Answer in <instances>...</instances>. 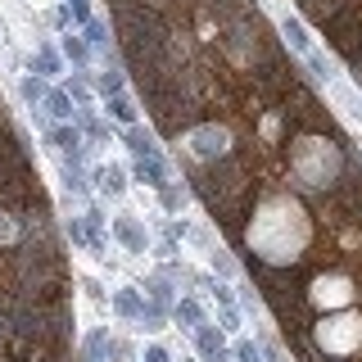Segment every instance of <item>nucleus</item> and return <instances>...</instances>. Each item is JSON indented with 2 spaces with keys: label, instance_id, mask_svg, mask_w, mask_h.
I'll use <instances>...</instances> for the list:
<instances>
[{
  "label": "nucleus",
  "instance_id": "6e6552de",
  "mask_svg": "<svg viewBox=\"0 0 362 362\" xmlns=\"http://www.w3.org/2000/svg\"><path fill=\"white\" fill-rule=\"evenodd\" d=\"M109 354H113L109 331H90V335H86V344H82V362H105Z\"/></svg>",
  "mask_w": 362,
  "mask_h": 362
},
{
  "label": "nucleus",
  "instance_id": "7c9ffc66",
  "mask_svg": "<svg viewBox=\"0 0 362 362\" xmlns=\"http://www.w3.org/2000/svg\"><path fill=\"white\" fill-rule=\"evenodd\" d=\"M222 331H240V313L235 308H222Z\"/></svg>",
  "mask_w": 362,
  "mask_h": 362
},
{
  "label": "nucleus",
  "instance_id": "393cba45",
  "mask_svg": "<svg viewBox=\"0 0 362 362\" xmlns=\"http://www.w3.org/2000/svg\"><path fill=\"white\" fill-rule=\"evenodd\" d=\"M68 95H73V105H77V109H90V90H86L82 82H68Z\"/></svg>",
  "mask_w": 362,
  "mask_h": 362
},
{
  "label": "nucleus",
  "instance_id": "412c9836",
  "mask_svg": "<svg viewBox=\"0 0 362 362\" xmlns=\"http://www.w3.org/2000/svg\"><path fill=\"white\" fill-rule=\"evenodd\" d=\"M141 326H145V331H163V308H158V303H145Z\"/></svg>",
  "mask_w": 362,
  "mask_h": 362
},
{
  "label": "nucleus",
  "instance_id": "f3484780",
  "mask_svg": "<svg viewBox=\"0 0 362 362\" xmlns=\"http://www.w3.org/2000/svg\"><path fill=\"white\" fill-rule=\"evenodd\" d=\"M109 113L118 122H136V105H132L127 95H109Z\"/></svg>",
  "mask_w": 362,
  "mask_h": 362
},
{
  "label": "nucleus",
  "instance_id": "0eeeda50",
  "mask_svg": "<svg viewBox=\"0 0 362 362\" xmlns=\"http://www.w3.org/2000/svg\"><path fill=\"white\" fill-rule=\"evenodd\" d=\"M50 145L64 158H73V163H77V154H82V136H77V127H54L50 132Z\"/></svg>",
  "mask_w": 362,
  "mask_h": 362
},
{
  "label": "nucleus",
  "instance_id": "1a4fd4ad",
  "mask_svg": "<svg viewBox=\"0 0 362 362\" xmlns=\"http://www.w3.org/2000/svg\"><path fill=\"white\" fill-rule=\"evenodd\" d=\"M95 186L105 190V195H122L127 177H122V168H118V163H105V168H95Z\"/></svg>",
  "mask_w": 362,
  "mask_h": 362
},
{
  "label": "nucleus",
  "instance_id": "4468645a",
  "mask_svg": "<svg viewBox=\"0 0 362 362\" xmlns=\"http://www.w3.org/2000/svg\"><path fill=\"white\" fill-rule=\"evenodd\" d=\"M195 344H199V354H204V358L222 354V335L213 331V326H199V331H195Z\"/></svg>",
  "mask_w": 362,
  "mask_h": 362
},
{
  "label": "nucleus",
  "instance_id": "f8f14e48",
  "mask_svg": "<svg viewBox=\"0 0 362 362\" xmlns=\"http://www.w3.org/2000/svg\"><path fill=\"white\" fill-rule=\"evenodd\" d=\"M127 145H132V154H136V158H154V136H150V132L132 127V132H127Z\"/></svg>",
  "mask_w": 362,
  "mask_h": 362
},
{
  "label": "nucleus",
  "instance_id": "2f4dec72",
  "mask_svg": "<svg viewBox=\"0 0 362 362\" xmlns=\"http://www.w3.org/2000/svg\"><path fill=\"white\" fill-rule=\"evenodd\" d=\"M181 204H186V195H181V190H168V186H163V209H181Z\"/></svg>",
  "mask_w": 362,
  "mask_h": 362
},
{
  "label": "nucleus",
  "instance_id": "20e7f679",
  "mask_svg": "<svg viewBox=\"0 0 362 362\" xmlns=\"http://www.w3.org/2000/svg\"><path fill=\"white\" fill-rule=\"evenodd\" d=\"M354 290H349L344 276H317L313 281V303H349Z\"/></svg>",
  "mask_w": 362,
  "mask_h": 362
},
{
  "label": "nucleus",
  "instance_id": "7ed1b4c3",
  "mask_svg": "<svg viewBox=\"0 0 362 362\" xmlns=\"http://www.w3.org/2000/svg\"><path fill=\"white\" fill-rule=\"evenodd\" d=\"M226 145H231V136H226V127H190V150H195L199 158H209V163H218V158L226 154Z\"/></svg>",
  "mask_w": 362,
  "mask_h": 362
},
{
  "label": "nucleus",
  "instance_id": "9b49d317",
  "mask_svg": "<svg viewBox=\"0 0 362 362\" xmlns=\"http://www.w3.org/2000/svg\"><path fill=\"white\" fill-rule=\"evenodd\" d=\"M113 308H118L122 317H136V322H141L145 303H141V294H136V290H118V294H113Z\"/></svg>",
  "mask_w": 362,
  "mask_h": 362
},
{
  "label": "nucleus",
  "instance_id": "bb28decb",
  "mask_svg": "<svg viewBox=\"0 0 362 362\" xmlns=\"http://www.w3.org/2000/svg\"><path fill=\"white\" fill-rule=\"evenodd\" d=\"M209 258H213V267H218V272H222V276H235V263H231V258H226V254H222V249H213V254H209Z\"/></svg>",
  "mask_w": 362,
  "mask_h": 362
},
{
  "label": "nucleus",
  "instance_id": "473e14b6",
  "mask_svg": "<svg viewBox=\"0 0 362 362\" xmlns=\"http://www.w3.org/2000/svg\"><path fill=\"white\" fill-rule=\"evenodd\" d=\"M141 362H168V349H158V344H154V349H145V358H141Z\"/></svg>",
  "mask_w": 362,
  "mask_h": 362
},
{
  "label": "nucleus",
  "instance_id": "c756f323",
  "mask_svg": "<svg viewBox=\"0 0 362 362\" xmlns=\"http://www.w3.org/2000/svg\"><path fill=\"white\" fill-rule=\"evenodd\" d=\"M150 294H154L158 303H168V294H173V290H168V281H163V276H154V281H150Z\"/></svg>",
  "mask_w": 362,
  "mask_h": 362
},
{
  "label": "nucleus",
  "instance_id": "2eb2a0df",
  "mask_svg": "<svg viewBox=\"0 0 362 362\" xmlns=\"http://www.w3.org/2000/svg\"><path fill=\"white\" fill-rule=\"evenodd\" d=\"M45 109H50L54 118H73V95H68V90H50V95H45Z\"/></svg>",
  "mask_w": 362,
  "mask_h": 362
},
{
  "label": "nucleus",
  "instance_id": "423d86ee",
  "mask_svg": "<svg viewBox=\"0 0 362 362\" xmlns=\"http://www.w3.org/2000/svg\"><path fill=\"white\" fill-rule=\"evenodd\" d=\"M136 181H145V186H154V190H163L168 186V168H163V158H141L136 163Z\"/></svg>",
  "mask_w": 362,
  "mask_h": 362
},
{
  "label": "nucleus",
  "instance_id": "cd10ccee",
  "mask_svg": "<svg viewBox=\"0 0 362 362\" xmlns=\"http://www.w3.org/2000/svg\"><path fill=\"white\" fill-rule=\"evenodd\" d=\"M68 5H73V18L86 28V23H90V0H68Z\"/></svg>",
  "mask_w": 362,
  "mask_h": 362
},
{
  "label": "nucleus",
  "instance_id": "c85d7f7f",
  "mask_svg": "<svg viewBox=\"0 0 362 362\" xmlns=\"http://www.w3.org/2000/svg\"><path fill=\"white\" fill-rule=\"evenodd\" d=\"M235 362H258V349L249 344V339H240V344H235Z\"/></svg>",
  "mask_w": 362,
  "mask_h": 362
},
{
  "label": "nucleus",
  "instance_id": "9d476101",
  "mask_svg": "<svg viewBox=\"0 0 362 362\" xmlns=\"http://www.w3.org/2000/svg\"><path fill=\"white\" fill-rule=\"evenodd\" d=\"M113 231H118V240L127 245L132 254H145V231H141L132 218H118V222H113Z\"/></svg>",
  "mask_w": 362,
  "mask_h": 362
},
{
  "label": "nucleus",
  "instance_id": "f03ea898",
  "mask_svg": "<svg viewBox=\"0 0 362 362\" xmlns=\"http://www.w3.org/2000/svg\"><path fill=\"white\" fill-rule=\"evenodd\" d=\"M317 339H322V349H331V354H349V349L362 339V317H354V313L331 317V322H322Z\"/></svg>",
  "mask_w": 362,
  "mask_h": 362
},
{
  "label": "nucleus",
  "instance_id": "a211bd4d",
  "mask_svg": "<svg viewBox=\"0 0 362 362\" xmlns=\"http://www.w3.org/2000/svg\"><path fill=\"white\" fill-rule=\"evenodd\" d=\"M23 95H28V105L37 109V105H45V95H50V90H45L41 77H23Z\"/></svg>",
  "mask_w": 362,
  "mask_h": 362
},
{
  "label": "nucleus",
  "instance_id": "b1692460",
  "mask_svg": "<svg viewBox=\"0 0 362 362\" xmlns=\"http://www.w3.org/2000/svg\"><path fill=\"white\" fill-rule=\"evenodd\" d=\"M14 235H18L14 213H9V209H0V240H14Z\"/></svg>",
  "mask_w": 362,
  "mask_h": 362
},
{
  "label": "nucleus",
  "instance_id": "f257e3e1",
  "mask_svg": "<svg viewBox=\"0 0 362 362\" xmlns=\"http://www.w3.org/2000/svg\"><path fill=\"white\" fill-rule=\"evenodd\" d=\"M294 173H299L303 186H326V181H335L339 173V154L331 141H299V150H294Z\"/></svg>",
  "mask_w": 362,
  "mask_h": 362
},
{
  "label": "nucleus",
  "instance_id": "a878e982",
  "mask_svg": "<svg viewBox=\"0 0 362 362\" xmlns=\"http://www.w3.org/2000/svg\"><path fill=\"white\" fill-rule=\"evenodd\" d=\"M82 32H86V41H95V45H105V41H109V32H105V23H95V18H90V23H86V28H82Z\"/></svg>",
  "mask_w": 362,
  "mask_h": 362
},
{
  "label": "nucleus",
  "instance_id": "4be33fe9",
  "mask_svg": "<svg viewBox=\"0 0 362 362\" xmlns=\"http://www.w3.org/2000/svg\"><path fill=\"white\" fill-rule=\"evenodd\" d=\"M100 90H105V95H122V73L105 68V73H100Z\"/></svg>",
  "mask_w": 362,
  "mask_h": 362
},
{
  "label": "nucleus",
  "instance_id": "aec40b11",
  "mask_svg": "<svg viewBox=\"0 0 362 362\" xmlns=\"http://www.w3.org/2000/svg\"><path fill=\"white\" fill-rule=\"evenodd\" d=\"M64 54H68L77 68H82V64H86V41H82V37H64Z\"/></svg>",
  "mask_w": 362,
  "mask_h": 362
},
{
  "label": "nucleus",
  "instance_id": "39448f33",
  "mask_svg": "<svg viewBox=\"0 0 362 362\" xmlns=\"http://www.w3.org/2000/svg\"><path fill=\"white\" fill-rule=\"evenodd\" d=\"M281 37H286V41H290V50H299L303 59L313 54V37H308V28H303L299 18H290V14L281 18Z\"/></svg>",
  "mask_w": 362,
  "mask_h": 362
},
{
  "label": "nucleus",
  "instance_id": "5701e85b",
  "mask_svg": "<svg viewBox=\"0 0 362 362\" xmlns=\"http://www.w3.org/2000/svg\"><path fill=\"white\" fill-rule=\"evenodd\" d=\"M37 68H41V73H59V54H54L50 45H41V50H37Z\"/></svg>",
  "mask_w": 362,
  "mask_h": 362
},
{
  "label": "nucleus",
  "instance_id": "ddd939ff",
  "mask_svg": "<svg viewBox=\"0 0 362 362\" xmlns=\"http://www.w3.org/2000/svg\"><path fill=\"white\" fill-rule=\"evenodd\" d=\"M177 322H181V326H190V331H199V326H204L199 303H195V299H181V303H177Z\"/></svg>",
  "mask_w": 362,
  "mask_h": 362
},
{
  "label": "nucleus",
  "instance_id": "6ab92c4d",
  "mask_svg": "<svg viewBox=\"0 0 362 362\" xmlns=\"http://www.w3.org/2000/svg\"><path fill=\"white\" fill-rule=\"evenodd\" d=\"M308 68H313V77H322V82H335V64L326 59V54H308Z\"/></svg>",
  "mask_w": 362,
  "mask_h": 362
},
{
  "label": "nucleus",
  "instance_id": "dca6fc26",
  "mask_svg": "<svg viewBox=\"0 0 362 362\" xmlns=\"http://www.w3.org/2000/svg\"><path fill=\"white\" fill-rule=\"evenodd\" d=\"M335 100H339V105H344V113H349V118H362V100L354 95V86L335 82Z\"/></svg>",
  "mask_w": 362,
  "mask_h": 362
}]
</instances>
